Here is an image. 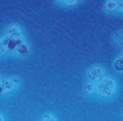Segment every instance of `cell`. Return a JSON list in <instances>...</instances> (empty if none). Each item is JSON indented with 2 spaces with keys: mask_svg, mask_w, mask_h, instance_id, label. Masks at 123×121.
<instances>
[{
  "mask_svg": "<svg viewBox=\"0 0 123 121\" xmlns=\"http://www.w3.org/2000/svg\"></svg>",
  "mask_w": 123,
  "mask_h": 121,
  "instance_id": "obj_11",
  "label": "cell"
},
{
  "mask_svg": "<svg viewBox=\"0 0 123 121\" xmlns=\"http://www.w3.org/2000/svg\"><path fill=\"white\" fill-rule=\"evenodd\" d=\"M121 2H120V3H118V7H119V8H121V9H122V5H121Z\"/></svg>",
  "mask_w": 123,
  "mask_h": 121,
  "instance_id": "obj_10",
  "label": "cell"
},
{
  "mask_svg": "<svg viewBox=\"0 0 123 121\" xmlns=\"http://www.w3.org/2000/svg\"><path fill=\"white\" fill-rule=\"evenodd\" d=\"M77 1L76 0H66L65 1V3L68 5H72L76 4Z\"/></svg>",
  "mask_w": 123,
  "mask_h": 121,
  "instance_id": "obj_8",
  "label": "cell"
},
{
  "mask_svg": "<svg viewBox=\"0 0 123 121\" xmlns=\"http://www.w3.org/2000/svg\"><path fill=\"white\" fill-rule=\"evenodd\" d=\"M5 49L4 46L3 45L2 42H0V55H2L4 54L5 52Z\"/></svg>",
  "mask_w": 123,
  "mask_h": 121,
  "instance_id": "obj_7",
  "label": "cell"
},
{
  "mask_svg": "<svg viewBox=\"0 0 123 121\" xmlns=\"http://www.w3.org/2000/svg\"><path fill=\"white\" fill-rule=\"evenodd\" d=\"M117 3L116 1L114 0L108 1L106 4V8L109 11H113L116 8Z\"/></svg>",
  "mask_w": 123,
  "mask_h": 121,
  "instance_id": "obj_5",
  "label": "cell"
},
{
  "mask_svg": "<svg viewBox=\"0 0 123 121\" xmlns=\"http://www.w3.org/2000/svg\"><path fill=\"white\" fill-rule=\"evenodd\" d=\"M0 121H4L3 116L1 115H0Z\"/></svg>",
  "mask_w": 123,
  "mask_h": 121,
  "instance_id": "obj_9",
  "label": "cell"
},
{
  "mask_svg": "<svg viewBox=\"0 0 123 121\" xmlns=\"http://www.w3.org/2000/svg\"><path fill=\"white\" fill-rule=\"evenodd\" d=\"M12 84L9 80H0V93H4L10 91L13 89Z\"/></svg>",
  "mask_w": 123,
  "mask_h": 121,
  "instance_id": "obj_3",
  "label": "cell"
},
{
  "mask_svg": "<svg viewBox=\"0 0 123 121\" xmlns=\"http://www.w3.org/2000/svg\"><path fill=\"white\" fill-rule=\"evenodd\" d=\"M85 89L87 93H92L95 90V85L92 83H87L85 86Z\"/></svg>",
  "mask_w": 123,
  "mask_h": 121,
  "instance_id": "obj_6",
  "label": "cell"
},
{
  "mask_svg": "<svg viewBox=\"0 0 123 121\" xmlns=\"http://www.w3.org/2000/svg\"><path fill=\"white\" fill-rule=\"evenodd\" d=\"M114 67L117 71H121L123 70V59L119 58L116 60L114 63Z\"/></svg>",
  "mask_w": 123,
  "mask_h": 121,
  "instance_id": "obj_4",
  "label": "cell"
},
{
  "mask_svg": "<svg viewBox=\"0 0 123 121\" xmlns=\"http://www.w3.org/2000/svg\"><path fill=\"white\" fill-rule=\"evenodd\" d=\"M104 71L103 69L99 66H95L90 69L88 71L89 78L92 80L98 81L101 79L104 76Z\"/></svg>",
  "mask_w": 123,
  "mask_h": 121,
  "instance_id": "obj_2",
  "label": "cell"
},
{
  "mask_svg": "<svg viewBox=\"0 0 123 121\" xmlns=\"http://www.w3.org/2000/svg\"><path fill=\"white\" fill-rule=\"evenodd\" d=\"M116 88L115 81L111 78L101 79L98 83L96 91L98 95L102 97H109L113 94Z\"/></svg>",
  "mask_w": 123,
  "mask_h": 121,
  "instance_id": "obj_1",
  "label": "cell"
}]
</instances>
